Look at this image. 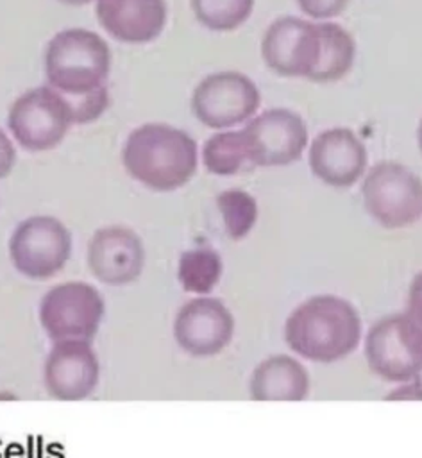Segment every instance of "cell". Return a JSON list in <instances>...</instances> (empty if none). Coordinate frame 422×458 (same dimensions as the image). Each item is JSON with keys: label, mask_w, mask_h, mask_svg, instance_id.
I'll return each instance as SVG.
<instances>
[{"label": "cell", "mask_w": 422, "mask_h": 458, "mask_svg": "<svg viewBox=\"0 0 422 458\" xmlns=\"http://www.w3.org/2000/svg\"><path fill=\"white\" fill-rule=\"evenodd\" d=\"M321 27V59L315 72L310 76L313 83L340 81L351 72L356 57V43L344 27L333 22L319 24Z\"/></svg>", "instance_id": "cell-18"}, {"label": "cell", "mask_w": 422, "mask_h": 458, "mask_svg": "<svg viewBox=\"0 0 422 458\" xmlns=\"http://www.w3.org/2000/svg\"><path fill=\"white\" fill-rule=\"evenodd\" d=\"M310 169L329 187L349 188L365 172L367 149L349 127H331L312 142Z\"/></svg>", "instance_id": "cell-14"}, {"label": "cell", "mask_w": 422, "mask_h": 458, "mask_svg": "<svg viewBox=\"0 0 422 458\" xmlns=\"http://www.w3.org/2000/svg\"><path fill=\"white\" fill-rule=\"evenodd\" d=\"M101 378L97 353L89 342H54L45 360L43 383L59 401H81L95 392Z\"/></svg>", "instance_id": "cell-12"}, {"label": "cell", "mask_w": 422, "mask_h": 458, "mask_svg": "<svg viewBox=\"0 0 422 458\" xmlns=\"http://www.w3.org/2000/svg\"><path fill=\"white\" fill-rule=\"evenodd\" d=\"M220 276L222 259L213 249H190L179 258L177 278L187 292L206 296L219 285Z\"/></svg>", "instance_id": "cell-19"}, {"label": "cell", "mask_w": 422, "mask_h": 458, "mask_svg": "<svg viewBox=\"0 0 422 458\" xmlns=\"http://www.w3.org/2000/svg\"><path fill=\"white\" fill-rule=\"evenodd\" d=\"M63 95V94H61ZM65 97V95H63ZM68 101L70 108H72V118L73 124H89V122L97 120L110 106V92L108 86L89 92L86 95H79V97H65Z\"/></svg>", "instance_id": "cell-24"}, {"label": "cell", "mask_w": 422, "mask_h": 458, "mask_svg": "<svg viewBox=\"0 0 422 458\" xmlns=\"http://www.w3.org/2000/svg\"><path fill=\"white\" fill-rule=\"evenodd\" d=\"M370 369L386 381L406 383L422 373V355L406 335L399 315L386 317L372 326L365 342Z\"/></svg>", "instance_id": "cell-15"}, {"label": "cell", "mask_w": 422, "mask_h": 458, "mask_svg": "<svg viewBox=\"0 0 422 458\" xmlns=\"http://www.w3.org/2000/svg\"><path fill=\"white\" fill-rule=\"evenodd\" d=\"M95 13L106 33L122 43L154 41L167 24L165 0H97Z\"/></svg>", "instance_id": "cell-16"}, {"label": "cell", "mask_w": 422, "mask_h": 458, "mask_svg": "<svg viewBox=\"0 0 422 458\" xmlns=\"http://www.w3.org/2000/svg\"><path fill=\"white\" fill-rule=\"evenodd\" d=\"M321 27L297 17H281L268 25L261 41L265 65L281 78L310 79L321 59Z\"/></svg>", "instance_id": "cell-10"}, {"label": "cell", "mask_w": 422, "mask_h": 458, "mask_svg": "<svg viewBox=\"0 0 422 458\" xmlns=\"http://www.w3.org/2000/svg\"><path fill=\"white\" fill-rule=\"evenodd\" d=\"M249 389L256 401H303L310 392V378L299 362L277 355L256 367Z\"/></svg>", "instance_id": "cell-17"}, {"label": "cell", "mask_w": 422, "mask_h": 458, "mask_svg": "<svg viewBox=\"0 0 422 458\" xmlns=\"http://www.w3.org/2000/svg\"><path fill=\"white\" fill-rule=\"evenodd\" d=\"M235 331V319L226 304L213 297H195L179 310L174 337L179 348L191 357H213L228 348Z\"/></svg>", "instance_id": "cell-11"}, {"label": "cell", "mask_w": 422, "mask_h": 458, "mask_svg": "<svg viewBox=\"0 0 422 458\" xmlns=\"http://www.w3.org/2000/svg\"><path fill=\"white\" fill-rule=\"evenodd\" d=\"M86 262L101 283L122 287L138 280L143 272L145 248L129 227L108 226L94 233Z\"/></svg>", "instance_id": "cell-13"}, {"label": "cell", "mask_w": 422, "mask_h": 458, "mask_svg": "<svg viewBox=\"0 0 422 458\" xmlns=\"http://www.w3.org/2000/svg\"><path fill=\"white\" fill-rule=\"evenodd\" d=\"M104 312V299L94 285L66 281L45 294L38 317L52 342H92L101 328Z\"/></svg>", "instance_id": "cell-4"}, {"label": "cell", "mask_w": 422, "mask_h": 458, "mask_svg": "<svg viewBox=\"0 0 422 458\" xmlns=\"http://www.w3.org/2000/svg\"><path fill=\"white\" fill-rule=\"evenodd\" d=\"M361 320L349 301L316 296L299 304L284 324L286 344L306 360L333 364L360 344Z\"/></svg>", "instance_id": "cell-2"}, {"label": "cell", "mask_w": 422, "mask_h": 458, "mask_svg": "<svg viewBox=\"0 0 422 458\" xmlns=\"http://www.w3.org/2000/svg\"><path fill=\"white\" fill-rule=\"evenodd\" d=\"M361 194L367 213L388 229L410 226L422 215V181L401 163L374 165L365 176Z\"/></svg>", "instance_id": "cell-6"}, {"label": "cell", "mask_w": 422, "mask_h": 458, "mask_svg": "<svg viewBox=\"0 0 422 458\" xmlns=\"http://www.w3.org/2000/svg\"><path fill=\"white\" fill-rule=\"evenodd\" d=\"M224 227L233 240H242L252 231L258 220V204L254 197L244 190H226L217 197Z\"/></svg>", "instance_id": "cell-22"}, {"label": "cell", "mask_w": 422, "mask_h": 458, "mask_svg": "<svg viewBox=\"0 0 422 458\" xmlns=\"http://www.w3.org/2000/svg\"><path fill=\"white\" fill-rule=\"evenodd\" d=\"M110 70L111 50L97 33L65 29L47 45V81L65 97H79L106 86Z\"/></svg>", "instance_id": "cell-3"}, {"label": "cell", "mask_w": 422, "mask_h": 458, "mask_svg": "<svg viewBox=\"0 0 422 458\" xmlns=\"http://www.w3.org/2000/svg\"><path fill=\"white\" fill-rule=\"evenodd\" d=\"M73 124L68 101L52 86L29 90L13 102L8 127L24 149L43 152L57 147Z\"/></svg>", "instance_id": "cell-7"}, {"label": "cell", "mask_w": 422, "mask_h": 458, "mask_svg": "<svg viewBox=\"0 0 422 458\" xmlns=\"http://www.w3.org/2000/svg\"><path fill=\"white\" fill-rule=\"evenodd\" d=\"M299 9L315 20L335 18L345 11L349 0H296Z\"/></svg>", "instance_id": "cell-25"}, {"label": "cell", "mask_w": 422, "mask_h": 458, "mask_svg": "<svg viewBox=\"0 0 422 458\" xmlns=\"http://www.w3.org/2000/svg\"><path fill=\"white\" fill-rule=\"evenodd\" d=\"M261 95L252 79L240 72H217L197 85L191 95L195 118L211 129H229L258 113Z\"/></svg>", "instance_id": "cell-8"}, {"label": "cell", "mask_w": 422, "mask_h": 458, "mask_svg": "<svg viewBox=\"0 0 422 458\" xmlns=\"http://www.w3.org/2000/svg\"><path fill=\"white\" fill-rule=\"evenodd\" d=\"M17 163V149L8 138V134L0 129V179H4Z\"/></svg>", "instance_id": "cell-26"}, {"label": "cell", "mask_w": 422, "mask_h": 458, "mask_svg": "<svg viewBox=\"0 0 422 458\" xmlns=\"http://www.w3.org/2000/svg\"><path fill=\"white\" fill-rule=\"evenodd\" d=\"M203 162L208 172L215 176H235L251 165L240 131H222L206 140Z\"/></svg>", "instance_id": "cell-20"}, {"label": "cell", "mask_w": 422, "mask_h": 458, "mask_svg": "<svg viewBox=\"0 0 422 458\" xmlns=\"http://www.w3.org/2000/svg\"><path fill=\"white\" fill-rule=\"evenodd\" d=\"M59 2H63V4H68V6H85V4H88V2H92V0H59Z\"/></svg>", "instance_id": "cell-27"}, {"label": "cell", "mask_w": 422, "mask_h": 458, "mask_svg": "<svg viewBox=\"0 0 422 458\" xmlns=\"http://www.w3.org/2000/svg\"><path fill=\"white\" fill-rule=\"evenodd\" d=\"M195 18L210 31L229 33L249 20L254 0H191Z\"/></svg>", "instance_id": "cell-21"}, {"label": "cell", "mask_w": 422, "mask_h": 458, "mask_svg": "<svg viewBox=\"0 0 422 458\" xmlns=\"http://www.w3.org/2000/svg\"><path fill=\"white\" fill-rule=\"evenodd\" d=\"M72 256V235L56 217L22 220L9 238V258L22 276L45 281L57 276Z\"/></svg>", "instance_id": "cell-5"}, {"label": "cell", "mask_w": 422, "mask_h": 458, "mask_svg": "<svg viewBox=\"0 0 422 458\" xmlns=\"http://www.w3.org/2000/svg\"><path fill=\"white\" fill-rule=\"evenodd\" d=\"M417 142H419V149H421L422 152V120L421 124H419V129H417Z\"/></svg>", "instance_id": "cell-28"}, {"label": "cell", "mask_w": 422, "mask_h": 458, "mask_svg": "<svg viewBox=\"0 0 422 458\" xmlns=\"http://www.w3.org/2000/svg\"><path fill=\"white\" fill-rule=\"evenodd\" d=\"M127 174L154 192H174L197 172L199 150L190 134L168 124H143L122 149Z\"/></svg>", "instance_id": "cell-1"}, {"label": "cell", "mask_w": 422, "mask_h": 458, "mask_svg": "<svg viewBox=\"0 0 422 458\" xmlns=\"http://www.w3.org/2000/svg\"><path fill=\"white\" fill-rule=\"evenodd\" d=\"M406 335L412 341L414 348L422 355V272L415 276L410 287V296L405 313L399 315Z\"/></svg>", "instance_id": "cell-23"}, {"label": "cell", "mask_w": 422, "mask_h": 458, "mask_svg": "<svg viewBox=\"0 0 422 458\" xmlns=\"http://www.w3.org/2000/svg\"><path fill=\"white\" fill-rule=\"evenodd\" d=\"M254 166H284L297 162L308 145L305 120L292 110L274 108L252 118L240 131Z\"/></svg>", "instance_id": "cell-9"}]
</instances>
